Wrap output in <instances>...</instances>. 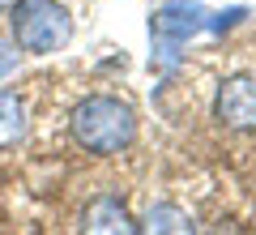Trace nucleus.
<instances>
[{
	"label": "nucleus",
	"instance_id": "1",
	"mask_svg": "<svg viewBox=\"0 0 256 235\" xmlns=\"http://www.w3.org/2000/svg\"><path fill=\"white\" fill-rule=\"evenodd\" d=\"M68 128H73V141L86 154H120L137 137V116L116 94H90L73 107Z\"/></svg>",
	"mask_w": 256,
	"mask_h": 235
},
{
	"label": "nucleus",
	"instance_id": "2",
	"mask_svg": "<svg viewBox=\"0 0 256 235\" xmlns=\"http://www.w3.org/2000/svg\"><path fill=\"white\" fill-rule=\"evenodd\" d=\"M9 30L26 56H52L73 39V13L60 0H18L9 9Z\"/></svg>",
	"mask_w": 256,
	"mask_h": 235
},
{
	"label": "nucleus",
	"instance_id": "3",
	"mask_svg": "<svg viewBox=\"0 0 256 235\" xmlns=\"http://www.w3.org/2000/svg\"><path fill=\"white\" fill-rule=\"evenodd\" d=\"M218 120L235 133H256V77L235 73L218 86V103H214Z\"/></svg>",
	"mask_w": 256,
	"mask_h": 235
},
{
	"label": "nucleus",
	"instance_id": "4",
	"mask_svg": "<svg viewBox=\"0 0 256 235\" xmlns=\"http://www.w3.org/2000/svg\"><path fill=\"white\" fill-rule=\"evenodd\" d=\"M205 26V9L196 5V0H166L162 9H154V18H150V30H154L158 43H188L196 30Z\"/></svg>",
	"mask_w": 256,
	"mask_h": 235
},
{
	"label": "nucleus",
	"instance_id": "5",
	"mask_svg": "<svg viewBox=\"0 0 256 235\" xmlns=\"http://www.w3.org/2000/svg\"><path fill=\"white\" fill-rule=\"evenodd\" d=\"M82 235H141V222L132 218V209H128L120 197L102 192V197H94L90 205H86Z\"/></svg>",
	"mask_w": 256,
	"mask_h": 235
},
{
	"label": "nucleus",
	"instance_id": "6",
	"mask_svg": "<svg viewBox=\"0 0 256 235\" xmlns=\"http://www.w3.org/2000/svg\"><path fill=\"white\" fill-rule=\"evenodd\" d=\"M141 235H196V226H192L188 209L171 205V201H158L146 214V222H141Z\"/></svg>",
	"mask_w": 256,
	"mask_h": 235
},
{
	"label": "nucleus",
	"instance_id": "7",
	"mask_svg": "<svg viewBox=\"0 0 256 235\" xmlns=\"http://www.w3.org/2000/svg\"><path fill=\"white\" fill-rule=\"evenodd\" d=\"M26 137V103L18 90H0V150H9Z\"/></svg>",
	"mask_w": 256,
	"mask_h": 235
},
{
	"label": "nucleus",
	"instance_id": "8",
	"mask_svg": "<svg viewBox=\"0 0 256 235\" xmlns=\"http://www.w3.org/2000/svg\"><path fill=\"white\" fill-rule=\"evenodd\" d=\"M18 56H22V47L13 43V35H0V82L18 69Z\"/></svg>",
	"mask_w": 256,
	"mask_h": 235
},
{
	"label": "nucleus",
	"instance_id": "9",
	"mask_svg": "<svg viewBox=\"0 0 256 235\" xmlns=\"http://www.w3.org/2000/svg\"><path fill=\"white\" fill-rule=\"evenodd\" d=\"M13 5H18V0H0V13H9V9H13Z\"/></svg>",
	"mask_w": 256,
	"mask_h": 235
}]
</instances>
